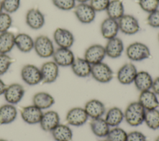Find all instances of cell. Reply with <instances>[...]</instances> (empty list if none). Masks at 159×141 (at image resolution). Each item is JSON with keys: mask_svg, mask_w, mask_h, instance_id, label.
I'll return each mask as SVG.
<instances>
[{"mask_svg": "<svg viewBox=\"0 0 159 141\" xmlns=\"http://www.w3.org/2000/svg\"><path fill=\"white\" fill-rule=\"evenodd\" d=\"M145 109L138 101L130 103L124 111V120L132 127H138L144 122Z\"/></svg>", "mask_w": 159, "mask_h": 141, "instance_id": "1", "label": "cell"}, {"mask_svg": "<svg viewBox=\"0 0 159 141\" xmlns=\"http://www.w3.org/2000/svg\"><path fill=\"white\" fill-rule=\"evenodd\" d=\"M125 54L128 59L134 62L142 61L151 56L148 46L140 41L133 42L129 45L125 49Z\"/></svg>", "mask_w": 159, "mask_h": 141, "instance_id": "2", "label": "cell"}, {"mask_svg": "<svg viewBox=\"0 0 159 141\" xmlns=\"http://www.w3.org/2000/svg\"><path fill=\"white\" fill-rule=\"evenodd\" d=\"M34 49L36 54L42 58L52 57L55 48L52 41L46 35H39L34 40Z\"/></svg>", "mask_w": 159, "mask_h": 141, "instance_id": "3", "label": "cell"}, {"mask_svg": "<svg viewBox=\"0 0 159 141\" xmlns=\"http://www.w3.org/2000/svg\"><path fill=\"white\" fill-rule=\"evenodd\" d=\"M91 76L98 82L107 83L114 77V72L111 67L104 62L92 65Z\"/></svg>", "mask_w": 159, "mask_h": 141, "instance_id": "4", "label": "cell"}, {"mask_svg": "<svg viewBox=\"0 0 159 141\" xmlns=\"http://www.w3.org/2000/svg\"><path fill=\"white\" fill-rule=\"evenodd\" d=\"M88 119L89 117L84 108L80 106L71 108L65 116L67 124L73 127H81L84 125Z\"/></svg>", "mask_w": 159, "mask_h": 141, "instance_id": "5", "label": "cell"}, {"mask_svg": "<svg viewBox=\"0 0 159 141\" xmlns=\"http://www.w3.org/2000/svg\"><path fill=\"white\" fill-rule=\"evenodd\" d=\"M119 31L127 35L137 33L140 26L137 19L131 14H124L118 20Z\"/></svg>", "mask_w": 159, "mask_h": 141, "instance_id": "6", "label": "cell"}, {"mask_svg": "<svg viewBox=\"0 0 159 141\" xmlns=\"http://www.w3.org/2000/svg\"><path fill=\"white\" fill-rule=\"evenodd\" d=\"M73 10L77 20L81 24H89L96 18V12L88 3H78Z\"/></svg>", "mask_w": 159, "mask_h": 141, "instance_id": "7", "label": "cell"}, {"mask_svg": "<svg viewBox=\"0 0 159 141\" xmlns=\"http://www.w3.org/2000/svg\"><path fill=\"white\" fill-rule=\"evenodd\" d=\"M22 80L29 85H35L42 82V75L40 68L34 64H26L20 71Z\"/></svg>", "mask_w": 159, "mask_h": 141, "instance_id": "8", "label": "cell"}, {"mask_svg": "<svg viewBox=\"0 0 159 141\" xmlns=\"http://www.w3.org/2000/svg\"><path fill=\"white\" fill-rule=\"evenodd\" d=\"M137 72L135 64L132 62L125 63L117 70V79L122 85H130L134 82Z\"/></svg>", "mask_w": 159, "mask_h": 141, "instance_id": "9", "label": "cell"}, {"mask_svg": "<svg viewBox=\"0 0 159 141\" xmlns=\"http://www.w3.org/2000/svg\"><path fill=\"white\" fill-rule=\"evenodd\" d=\"M106 56L104 46L93 44L88 46L84 53V58L91 65L103 62Z\"/></svg>", "mask_w": 159, "mask_h": 141, "instance_id": "10", "label": "cell"}, {"mask_svg": "<svg viewBox=\"0 0 159 141\" xmlns=\"http://www.w3.org/2000/svg\"><path fill=\"white\" fill-rule=\"evenodd\" d=\"M25 94L24 87L18 83H13L7 85L3 94L7 103L16 105L19 103Z\"/></svg>", "mask_w": 159, "mask_h": 141, "instance_id": "11", "label": "cell"}, {"mask_svg": "<svg viewBox=\"0 0 159 141\" xmlns=\"http://www.w3.org/2000/svg\"><path fill=\"white\" fill-rule=\"evenodd\" d=\"M53 40L59 48H71L75 42V37L71 31L64 28H57L53 33Z\"/></svg>", "mask_w": 159, "mask_h": 141, "instance_id": "12", "label": "cell"}, {"mask_svg": "<svg viewBox=\"0 0 159 141\" xmlns=\"http://www.w3.org/2000/svg\"><path fill=\"white\" fill-rule=\"evenodd\" d=\"M53 61L59 67H70L73 64L75 56L70 48H58L52 56Z\"/></svg>", "mask_w": 159, "mask_h": 141, "instance_id": "13", "label": "cell"}, {"mask_svg": "<svg viewBox=\"0 0 159 141\" xmlns=\"http://www.w3.org/2000/svg\"><path fill=\"white\" fill-rule=\"evenodd\" d=\"M83 108L89 118L91 119L102 118L107 110L104 103L98 99H91L88 100Z\"/></svg>", "mask_w": 159, "mask_h": 141, "instance_id": "14", "label": "cell"}, {"mask_svg": "<svg viewBox=\"0 0 159 141\" xmlns=\"http://www.w3.org/2000/svg\"><path fill=\"white\" fill-rule=\"evenodd\" d=\"M42 75V82L52 83L56 81L59 75V66L53 61L44 62L40 68Z\"/></svg>", "mask_w": 159, "mask_h": 141, "instance_id": "15", "label": "cell"}, {"mask_svg": "<svg viewBox=\"0 0 159 141\" xmlns=\"http://www.w3.org/2000/svg\"><path fill=\"white\" fill-rule=\"evenodd\" d=\"M20 112L22 120L29 124H39L43 113L42 109L33 104L22 107Z\"/></svg>", "mask_w": 159, "mask_h": 141, "instance_id": "16", "label": "cell"}, {"mask_svg": "<svg viewBox=\"0 0 159 141\" xmlns=\"http://www.w3.org/2000/svg\"><path fill=\"white\" fill-rule=\"evenodd\" d=\"M104 48L106 56L111 59H117L122 54L124 51V45L122 40L116 36L107 40Z\"/></svg>", "mask_w": 159, "mask_h": 141, "instance_id": "17", "label": "cell"}, {"mask_svg": "<svg viewBox=\"0 0 159 141\" xmlns=\"http://www.w3.org/2000/svg\"><path fill=\"white\" fill-rule=\"evenodd\" d=\"M58 113L53 110H49L43 113L39 122L41 129L45 132H51L60 122Z\"/></svg>", "mask_w": 159, "mask_h": 141, "instance_id": "18", "label": "cell"}, {"mask_svg": "<svg viewBox=\"0 0 159 141\" xmlns=\"http://www.w3.org/2000/svg\"><path fill=\"white\" fill-rule=\"evenodd\" d=\"M25 22L30 28L39 30L43 27L45 24V16L39 9L32 8L26 13Z\"/></svg>", "mask_w": 159, "mask_h": 141, "instance_id": "19", "label": "cell"}, {"mask_svg": "<svg viewBox=\"0 0 159 141\" xmlns=\"http://www.w3.org/2000/svg\"><path fill=\"white\" fill-rule=\"evenodd\" d=\"M100 31L102 36L107 40L116 37L119 32L117 20L109 17L104 19L101 24Z\"/></svg>", "mask_w": 159, "mask_h": 141, "instance_id": "20", "label": "cell"}, {"mask_svg": "<svg viewBox=\"0 0 159 141\" xmlns=\"http://www.w3.org/2000/svg\"><path fill=\"white\" fill-rule=\"evenodd\" d=\"M73 74L80 78H86L91 76L92 65L84 58H75L70 66Z\"/></svg>", "mask_w": 159, "mask_h": 141, "instance_id": "21", "label": "cell"}, {"mask_svg": "<svg viewBox=\"0 0 159 141\" xmlns=\"http://www.w3.org/2000/svg\"><path fill=\"white\" fill-rule=\"evenodd\" d=\"M138 101L145 111L157 109L159 106L158 95L152 90L140 92Z\"/></svg>", "mask_w": 159, "mask_h": 141, "instance_id": "22", "label": "cell"}, {"mask_svg": "<svg viewBox=\"0 0 159 141\" xmlns=\"http://www.w3.org/2000/svg\"><path fill=\"white\" fill-rule=\"evenodd\" d=\"M153 79L151 74L145 70L138 71L134 80L135 88L140 92L152 90Z\"/></svg>", "mask_w": 159, "mask_h": 141, "instance_id": "23", "label": "cell"}, {"mask_svg": "<svg viewBox=\"0 0 159 141\" xmlns=\"http://www.w3.org/2000/svg\"><path fill=\"white\" fill-rule=\"evenodd\" d=\"M104 116L105 121L111 127L119 126L124 120V111L117 106H113L106 110Z\"/></svg>", "mask_w": 159, "mask_h": 141, "instance_id": "24", "label": "cell"}, {"mask_svg": "<svg viewBox=\"0 0 159 141\" xmlns=\"http://www.w3.org/2000/svg\"><path fill=\"white\" fill-rule=\"evenodd\" d=\"M55 102L53 96L46 92H37L32 97V104L42 110L50 108Z\"/></svg>", "mask_w": 159, "mask_h": 141, "instance_id": "25", "label": "cell"}, {"mask_svg": "<svg viewBox=\"0 0 159 141\" xmlns=\"http://www.w3.org/2000/svg\"><path fill=\"white\" fill-rule=\"evenodd\" d=\"M89 126L92 133L99 138L106 137L111 129L103 117L91 119Z\"/></svg>", "mask_w": 159, "mask_h": 141, "instance_id": "26", "label": "cell"}, {"mask_svg": "<svg viewBox=\"0 0 159 141\" xmlns=\"http://www.w3.org/2000/svg\"><path fill=\"white\" fill-rule=\"evenodd\" d=\"M50 132L55 141H71L73 136L70 126L68 124L60 123Z\"/></svg>", "mask_w": 159, "mask_h": 141, "instance_id": "27", "label": "cell"}, {"mask_svg": "<svg viewBox=\"0 0 159 141\" xmlns=\"http://www.w3.org/2000/svg\"><path fill=\"white\" fill-rule=\"evenodd\" d=\"M17 116V111L14 105L6 103L0 106V124L6 125L14 122Z\"/></svg>", "mask_w": 159, "mask_h": 141, "instance_id": "28", "label": "cell"}, {"mask_svg": "<svg viewBox=\"0 0 159 141\" xmlns=\"http://www.w3.org/2000/svg\"><path fill=\"white\" fill-rule=\"evenodd\" d=\"M15 46L22 53H29L34 49V40L28 34L18 33L15 35Z\"/></svg>", "mask_w": 159, "mask_h": 141, "instance_id": "29", "label": "cell"}, {"mask_svg": "<svg viewBox=\"0 0 159 141\" xmlns=\"http://www.w3.org/2000/svg\"><path fill=\"white\" fill-rule=\"evenodd\" d=\"M106 12L107 14V17L118 20L124 13V7L121 0H111Z\"/></svg>", "mask_w": 159, "mask_h": 141, "instance_id": "30", "label": "cell"}, {"mask_svg": "<svg viewBox=\"0 0 159 141\" xmlns=\"http://www.w3.org/2000/svg\"><path fill=\"white\" fill-rule=\"evenodd\" d=\"M15 35L10 32L0 33V54H7L15 46Z\"/></svg>", "mask_w": 159, "mask_h": 141, "instance_id": "31", "label": "cell"}, {"mask_svg": "<svg viewBox=\"0 0 159 141\" xmlns=\"http://www.w3.org/2000/svg\"><path fill=\"white\" fill-rule=\"evenodd\" d=\"M144 123L151 130L159 129V109L158 108L148 110L145 112Z\"/></svg>", "mask_w": 159, "mask_h": 141, "instance_id": "32", "label": "cell"}, {"mask_svg": "<svg viewBox=\"0 0 159 141\" xmlns=\"http://www.w3.org/2000/svg\"><path fill=\"white\" fill-rule=\"evenodd\" d=\"M127 132L119 126L111 127L106 140L108 141H126Z\"/></svg>", "mask_w": 159, "mask_h": 141, "instance_id": "33", "label": "cell"}, {"mask_svg": "<svg viewBox=\"0 0 159 141\" xmlns=\"http://www.w3.org/2000/svg\"><path fill=\"white\" fill-rule=\"evenodd\" d=\"M139 4L142 11L149 14L158 9L159 0H139Z\"/></svg>", "mask_w": 159, "mask_h": 141, "instance_id": "34", "label": "cell"}, {"mask_svg": "<svg viewBox=\"0 0 159 141\" xmlns=\"http://www.w3.org/2000/svg\"><path fill=\"white\" fill-rule=\"evenodd\" d=\"M2 9L8 14L16 12L20 5V0H2Z\"/></svg>", "mask_w": 159, "mask_h": 141, "instance_id": "35", "label": "cell"}, {"mask_svg": "<svg viewBox=\"0 0 159 141\" xmlns=\"http://www.w3.org/2000/svg\"><path fill=\"white\" fill-rule=\"evenodd\" d=\"M53 5L61 11H70L76 6L75 0H52Z\"/></svg>", "mask_w": 159, "mask_h": 141, "instance_id": "36", "label": "cell"}, {"mask_svg": "<svg viewBox=\"0 0 159 141\" xmlns=\"http://www.w3.org/2000/svg\"><path fill=\"white\" fill-rule=\"evenodd\" d=\"M12 20L9 14L1 12L0 14V33L7 32L12 25Z\"/></svg>", "mask_w": 159, "mask_h": 141, "instance_id": "37", "label": "cell"}, {"mask_svg": "<svg viewBox=\"0 0 159 141\" xmlns=\"http://www.w3.org/2000/svg\"><path fill=\"white\" fill-rule=\"evenodd\" d=\"M12 62V59L7 54H0V76L7 72Z\"/></svg>", "mask_w": 159, "mask_h": 141, "instance_id": "38", "label": "cell"}, {"mask_svg": "<svg viewBox=\"0 0 159 141\" xmlns=\"http://www.w3.org/2000/svg\"><path fill=\"white\" fill-rule=\"evenodd\" d=\"M111 0H90L89 4L96 12H101L106 10Z\"/></svg>", "mask_w": 159, "mask_h": 141, "instance_id": "39", "label": "cell"}, {"mask_svg": "<svg viewBox=\"0 0 159 141\" xmlns=\"http://www.w3.org/2000/svg\"><path fill=\"white\" fill-rule=\"evenodd\" d=\"M148 25L154 28H159V9H157L148 14L147 17Z\"/></svg>", "mask_w": 159, "mask_h": 141, "instance_id": "40", "label": "cell"}, {"mask_svg": "<svg viewBox=\"0 0 159 141\" xmlns=\"http://www.w3.org/2000/svg\"><path fill=\"white\" fill-rule=\"evenodd\" d=\"M126 141H147V137L140 131L133 130L127 132Z\"/></svg>", "mask_w": 159, "mask_h": 141, "instance_id": "41", "label": "cell"}, {"mask_svg": "<svg viewBox=\"0 0 159 141\" xmlns=\"http://www.w3.org/2000/svg\"><path fill=\"white\" fill-rule=\"evenodd\" d=\"M152 90L159 96V76L153 79Z\"/></svg>", "mask_w": 159, "mask_h": 141, "instance_id": "42", "label": "cell"}, {"mask_svg": "<svg viewBox=\"0 0 159 141\" xmlns=\"http://www.w3.org/2000/svg\"><path fill=\"white\" fill-rule=\"evenodd\" d=\"M6 87H7V85L5 84L3 80L1 79H0V95H2L4 94Z\"/></svg>", "mask_w": 159, "mask_h": 141, "instance_id": "43", "label": "cell"}, {"mask_svg": "<svg viewBox=\"0 0 159 141\" xmlns=\"http://www.w3.org/2000/svg\"><path fill=\"white\" fill-rule=\"evenodd\" d=\"M75 1L78 3H87L90 0H75Z\"/></svg>", "mask_w": 159, "mask_h": 141, "instance_id": "44", "label": "cell"}, {"mask_svg": "<svg viewBox=\"0 0 159 141\" xmlns=\"http://www.w3.org/2000/svg\"><path fill=\"white\" fill-rule=\"evenodd\" d=\"M2 2H1V1H0V14L2 12Z\"/></svg>", "mask_w": 159, "mask_h": 141, "instance_id": "45", "label": "cell"}, {"mask_svg": "<svg viewBox=\"0 0 159 141\" xmlns=\"http://www.w3.org/2000/svg\"><path fill=\"white\" fill-rule=\"evenodd\" d=\"M155 141H159V135H158V136L155 139Z\"/></svg>", "mask_w": 159, "mask_h": 141, "instance_id": "46", "label": "cell"}, {"mask_svg": "<svg viewBox=\"0 0 159 141\" xmlns=\"http://www.w3.org/2000/svg\"><path fill=\"white\" fill-rule=\"evenodd\" d=\"M0 141H7V140L6 139H0Z\"/></svg>", "mask_w": 159, "mask_h": 141, "instance_id": "47", "label": "cell"}, {"mask_svg": "<svg viewBox=\"0 0 159 141\" xmlns=\"http://www.w3.org/2000/svg\"><path fill=\"white\" fill-rule=\"evenodd\" d=\"M101 141H108V140L106 139V140H101Z\"/></svg>", "mask_w": 159, "mask_h": 141, "instance_id": "48", "label": "cell"}, {"mask_svg": "<svg viewBox=\"0 0 159 141\" xmlns=\"http://www.w3.org/2000/svg\"><path fill=\"white\" fill-rule=\"evenodd\" d=\"M158 41H159V33H158Z\"/></svg>", "mask_w": 159, "mask_h": 141, "instance_id": "49", "label": "cell"}, {"mask_svg": "<svg viewBox=\"0 0 159 141\" xmlns=\"http://www.w3.org/2000/svg\"><path fill=\"white\" fill-rule=\"evenodd\" d=\"M158 108H159V106H158Z\"/></svg>", "mask_w": 159, "mask_h": 141, "instance_id": "50", "label": "cell"}]
</instances>
